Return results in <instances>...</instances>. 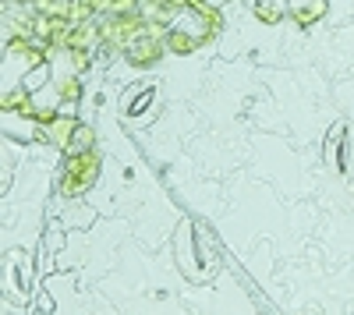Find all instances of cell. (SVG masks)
Masks as SVG:
<instances>
[{
  "label": "cell",
  "mask_w": 354,
  "mask_h": 315,
  "mask_svg": "<svg viewBox=\"0 0 354 315\" xmlns=\"http://www.w3.org/2000/svg\"><path fill=\"white\" fill-rule=\"evenodd\" d=\"M100 178V153L82 149V153H64L61 163V191L64 195H82L96 184Z\"/></svg>",
  "instance_id": "obj_3"
},
{
  "label": "cell",
  "mask_w": 354,
  "mask_h": 315,
  "mask_svg": "<svg viewBox=\"0 0 354 315\" xmlns=\"http://www.w3.org/2000/svg\"><path fill=\"white\" fill-rule=\"evenodd\" d=\"M174 259L188 280H209L216 269V248L198 223L185 220L181 231H177V241H174Z\"/></svg>",
  "instance_id": "obj_2"
},
{
  "label": "cell",
  "mask_w": 354,
  "mask_h": 315,
  "mask_svg": "<svg viewBox=\"0 0 354 315\" xmlns=\"http://www.w3.org/2000/svg\"><path fill=\"white\" fill-rule=\"evenodd\" d=\"M18 259H15V251L8 255V269H4V287L18 298V301H25L28 298V280H32V273H28V259L21 255V266H15Z\"/></svg>",
  "instance_id": "obj_6"
},
{
  "label": "cell",
  "mask_w": 354,
  "mask_h": 315,
  "mask_svg": "<svg viewBox=\"0 0 354 315\" xmlns=\"http://www.w3.org/2000/svg\"><path fill=\"white\" fill-rule=\"evenodd\" d=\"M32 8L39 15H64V18H71V4H68V0H32Z\"/></svg>",
  "instance_id": "obj_10"
},
{
  "label": "cell",
  "mask_w": 354,
  "mask_h": 315,
  "mask_svg": "<svg viewBox=\"0 0 354 315\" xmlns=\"http://www.w3.org/2000/svg\"><path fill=\"white\" fill-rule=\"evenodd\" d=\"M326 166L333 174H344V178H354V128L351 124H333L330 135H326Z\"/></svg>",
  "instance_id": "obj_4"
},
{
  "label": "cell",
  "mask_w": 354,
  "mask_h": 315,
  "mask_svg": "<svg viewBox=\"0 0 354 315\" xmlns=\"http://www.w3.org/2000/svg\"><path fill=\"white\" fill-rule=\"evenodd\" d=\"M93 146H96V135H93V128H88V124H78L75 142H71V149H68V153H82V149H93Z\"/></svg>",
  "instance_id": "obj_11"
},
{
  "label": "cell",
  "mask_w": 354,
  "mask_h": 315,
  "mask_svg": "<svg viewBox=\"0 0 354 315\" xmlns=\"http://www.w3.org/2000/svg\"><path fill=\"white\" fill-rule=\"evenodd\" d=\"M220 32V8L213 4H195L177 11L167 28V50L174 53H195Z\"/></svg>",
  "instance_id": "obj_1"
},
{
  "label": "cell",
  "mask_w": 354,
  "mask_h": 315,
  "mask_svg": "<svg viewBox=\"0 0 354 315\" xmlns=\"http://www.w3.org/2000/svg\"><path fill=\"white\" fill-rule=\"evenodd\" d=\"M156 99V85H135V89L124 96V103H121V110L128 113V117H138V113L145 110Z\"/></svg>",
  "instance_id": "obj_8"
},
{
  "label": "cell",
  "mask_w": 354,
  "mask_h": 315,
  "mask_svg": "<svg viewBox=\"0 0 354 315\" xmlns=\"http://www.w3.org/2000/svg\"><path fill=\"white\" fill-rule=\"evenodd\" d=\"M255 15L266 21V25H273L287 15V0H255Z\"/></svg>",
  "instance_id": "obj_9"
},
{
  "label": "cell",
  "mask_w": 354,
  "mask_h": 315,
  "mask_svg": "<svg viewBox=\"0 0 354 315\" xmlns=\"http://www.w3.org/2000/svg\"><path fill=\"white\" fill-rule=\"evenodd\" d=\"M326 0H287V15L298 21L301 28H312L322 15H326Z\"/></svg>",
  "instance_id": "obj_7"
},
{
  "label": "cell",
  "mask_w": 354,
  "mask_h": 315,
  "mask_svg": "<svg viewBox=\"0 0 354 315\" xmlns=\"http://www.w3.org/2000/svg\"><path fill=\"white\" fill-rule=\"evenodd\" d=\"M75 131H78V121H75V117H61V113H53V117L43 124L46 142H50V146H57L61 153H68V149H71Z\"/></svg>",
  "instance_id": "obj_5"
}]
</instances>
